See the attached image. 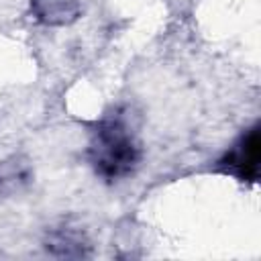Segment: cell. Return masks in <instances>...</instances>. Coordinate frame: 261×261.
<instances>
[{"label": "cell", "instance_id": "1", "mask_svg": "<svg viewBox=\"0 0 261 261\" xmlns=\"http://www.w3.org/2000/svg\"><path fill=\"white\" fill-rule=\"evenodd\" d=\"M88 157L96 173L106 179H118L135 169L139 161V147L126 124L118 116H110L96 126Z\"/></svg>", "mask_w": 261, "mask_h": 261}, {"label": "cell", "instance_id": "2", "mask_svg": "<svg viewBox=\"0 0 261 261\" xmlns=\"http://www.w3.org/2000/svg\"><path fill=\"white\" fill-rule=\"evenodd\" d=\"M259 155H261V141L259 128L253 126L247 135H243L230 151L218 161V167L226 173L237 175L243 181H255L259 175Z\"/></svg>", "mask_w": 261, "mask_h": 261}, {"label": "cell", "instance_id": "3", "mask_svg": "<svg viewBox=\"0 0 261 261\" xmlns=\"http://www.w3.org/2000/svg\"><path fill=\"white\" fill-rule=\"evenodd\" d=\"M33 14L45 24H69L80 14L77 0H31Z\"/></svg>", "mask_w": 261, "mask_h": 261}]
</instances>
